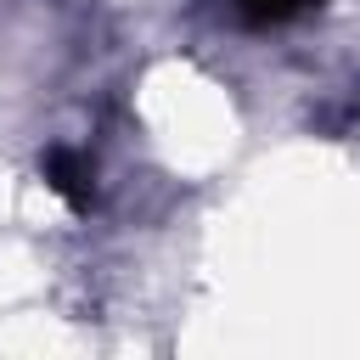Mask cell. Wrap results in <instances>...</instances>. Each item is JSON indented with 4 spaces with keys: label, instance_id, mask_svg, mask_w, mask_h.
<instances>
[{
    "label": "cell",
    "instance_id": "cell-2",
    "mask_svg": "<svg viewBox=\"0 0 360 360\" xmlns=\"http://www.w3.org/2000/svg\"><path fill=\"white\" fill-rule=\"evenodd\" d=\"M326 0H231V11L248 22V28H281V22H298L309 11H321Z\"/></svg>",
    "mask_w": 360,
    "mask_h": 360
},
{
    "label": "cell",
    "instance_id": "cell-1",
    "mask_svg": "<svg viewBox=\"0 0 360 360\" xmlns=\"http://www.w3.org/2000/svg\"><path fill=\"white\" fill-rule=\"evenodd\" d=\"M39 169H45V186H51L68 208H90V197H96V174H90V163H84L73 146H51Z\"/></svg>",
    "mask_w": 360,
    "mask_h": 360
}]
</instances>
